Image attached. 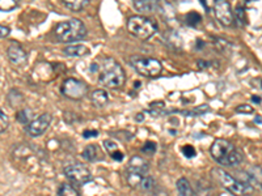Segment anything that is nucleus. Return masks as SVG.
Wrapping results in <instances>:
<instances>
[{
  "label": "nucleus",
  "mask_w": 262,
  "mask_h": 196,
  "mask_svg": "<svg viewBox=\"0 0 262 196\" xmlns=\"http://www.w3.org/2000/svg\"><path fill=\"white\" fill-rule=\"evenodd\" d=\"M134 7L142 13H150L155 11V1L154 0H133Z\"/></svg>",
  "instance_id": "nucleus-21"
},
{
  "label": "nucleus",
  "mask_w": 262,
  "mask_h": 196,
  "mask_svg": "<svg viewBox=\"0 0 262 196\" xmlns=\"http://www.w3.org/2000/svg\"><path fill=\"white\" fill-rule=\"evenodd\" d=\"M142 152L146 153V154H150V156H152V154L156 152V143L147 141V143L142 147Z\"/></svg>",
  "instance_id": "nucleus-29"
},
{
  "label": "nucleus",
  "mask_w": 262,
  "mask_h": 196,
  "mask_svg": "<svg viewBox=\"0 0 262 196\" xmlns=\"http://www.w3.org/2000/svg\"><path fill=\"white\" fill-rule=\"evenodd\" d=\"M182 154L186 158H193V157L197 156V151L191 145H185V147H182Z\"/></svg>",
  "instance_id": "nucleus-30"
},
{
  "label": "nucleus",
  "mask_w": 262,
  "mask_h": 196,
  "mask_svg": "<svg viewBox=\"0 0 262 196\" xmlns=\"http://www.w3.org/2000/svg\"><path fill=\"white\" fill-rule=\"evenodd\" d=\"M51 121H53L51 114L49 113L41 114L40 117H37L36 119H33V121L27 126L28 135L31 136V137L42 136L46 131L49 130L50 124H51Z\"/></svg>",
  "instance_id": "nucleus-11"
},
{
  "label": "nucleus",
  "mask_w": 262,
  "mask_h": 196,
  "mask_svg": "<svg viewBox=\"0 0 262 196\" xmlns=\"http://www.w3.org/2000/svg\"><path fill=\"white\" fill-rule=\"evenodd\" d=\"M130 63L134 67V70L144 77H156L163 71V64L160 63V60H157L155 58L134 55L130 59Z\"/></svg>",
  "instance_id": "nucleus-7"
},
{
  "label": "nucleus",
  "mask_w": 262,
  "mask_h": 196,
  "mask_svg": "<svg viewBox=\"0 0 262 196\" xmlns=\"http://www.w3.org/2000/svg\"><path fill=\"white\" fill-rule=\"evenodd\" d=\"M176 187L180 196H194V190L186 178H180L176 183Z\"/></svg>",
  "instance_id": "nucleus-18"
},
{
  "label": "nucleus",
  "mask_w": 262,
  "mask_h": 196,
  "mask_svg": "<svg viewBox=\"0 0 262 196\" xmlns=\"http://www.w3.org/2000/svg\"><path fill=\"white\" fill-rule=\"evenodd\" d=\"M7 58L14 65L22 67L28 63V54L20 45L11 44L7 48Z\"/></svg>",
  "instance_id": "nucleus-12"
},
{
  "label": "nucleus",
  "mask_w": 262,
  "mask_h": 196,
  "mask_svg": "<svg viewBox=\"0 0 262 196\" xmlns=\"http://www.w3.org/2000/svg\"><path fill=\"white\" fill-rule=\"evenodd\" d=\"M235 21L239 22L241 26L245 25V22H247V16H245V9L244 7H237L236 8V13H235Z\"/></svg>",
  "instance_id": "nucleus-27"
},
{
  "label": "nucleus",
  "mask_w": 262,
  "mask_h": 196,
  "mask_svg": "<svg viewBox=\"0 0 262 196\" xmlns=\"http://www.w3.org/2000/svg\"><path fill=\"white\" fill-rule=\"evenodd\" d=\"M138 122H143L144 121V117H143V114H139L138 115V119H137Z\"/></svg>",
  "instance_id": "nucleus-36"
},
{
  "label": "nucleus",
  "mask_w": 262,
  "mask_h": 196,
  "mask_svg": "<svg viewBox=\"0 0 262 196\" xmlns=\"http://www.w3.org/2000/svg\"><path fill=\"white\" fill-rule=\"evenodd\" d=\"M156 187H157V184H156L155 182V178H152V177H150V175L147 174L146 177L140 181L137 190H139V191L142 192H146V194H151Z\"/></svg>",
  "instance_id": "nucleus-20"
},
{
  "label": "nucleus",
  "mask_w": 262,
  "mask_h": 196,
  "mask_svg": "<svg viewBox=\"0 0 262 196\" xmlns=\"http://www.w3.org/2000/svg\"><path fill=\"white\" fill-rule=\"evenodd\" d=\"M210 154L216 164L226 167H236L244 161V153L235 144L224 139L215 140L210 147Z\"/></svg>",
  "instance_id": "nucleus-2"
},
{
  "label": "nucleus",
  "mask_w": 262,
  "mask_h": 196,
  "mask_svg": "<svg viewBox=\"0 0 262 196\" xmlns=\"http://www.w3.org/2000/svg\"><path fill=\"white\" fill-rule=\"evenodd\" d=\"M213 178L222 186L224 190L228 192H231L232 195L235 196H249L252 195L254 191V188L249 184L248 182L244 181H239L236 179L233 175L230 173H227L226 170L223 169H213Z\"/></svg>",
  "instance_id": "nucleus-3"
},
{
  "label": "nucleus",
  "mask_w": 262,
  "mask_h": 196,
  "mask_svg": "<svg viewBox=\"0 0 262 196\" xmlns=\"http://www.w3.org/2000/svg\"><path fill=\"white\" fill-rule=\"evenodd\" d=\"M18 7V0H0V12H11Z\"/></svg>",
  "instance_id": "nucleus-25"
},
{
  "label": "nucleus",
  "mask_w": 262,
  "mask_h": 196,
  "mask_svg": "<svg viewBox=\"0 0 262 196\" xmlns=\"http://www.w3.org/2000/svg\"><path fill=\"white\" fill-rule=\"evenodd\" d=\"M83 157H84V160H87V161L89 162H98L102 161L105 156H104V153H102V151L100 149L98 145H96V144H89V145L85 147L84 151H83Z\"/></svg>",
  "instance_id": "nucleus-14"
},
{
  "label": "nucleus",
  "mask_w": 262,
  "mask_h": 196,
  "mask_svg": "<svg viewBox=\"0 0 262 196\" xmlns=\"http://www.w3.org/2000/svg\"><path fill=\"white\" fill-rule=\"evenodd\" d=\"M85 35H87V28L84 22L77 18L59 22L58 25L55 26V37L59 42H63V44L79 42L85 38Z\"/></svg>",
  "instance_id": "nucleus-4"
},
{
  "label": "nucleus",
  "mask_w": 262,
  "mask_h": 196,
  "mask_svg": "<svg viewBox=\"0 0 262 196\" xmlns=\"http://www.w3.org/2000/svg\"><path fill=\"white\" fill-rule=\"evenodd\" d=\"M61 91L62 94L70 100L77 101L84 98L88 93V87L87 84L83 83L81 80H76V78H66L62 84V88H61Z\"/></svg>",
  "instance_id": "nucleus-9"
},
{
  "label": "nucleus",
  "mask_w": 262,
  "mask_h": 196,
  "mask_svg": "<svg viewBox=\"0 0 262 196\" xmlns=\"http://www.w3.org/2000/svg\"><path fill=\"white\" fill-rule=\"evenodd\" d=\"M91 102L94 107L101 109L104 106H107L109 104V94L107 90L104 89H96L91 93Z\"/></svg>",
  "instance_id": "nucleus-15"
},
{
  "label": "nucleus",
  "mask_w": 262,
  "mask_h": 196,
  "mask_svg": "<svg viewBox=\"0 0 262 196\" xmlns=\"http://www.w3.org/2000/svg\"><path fill=\"white\" fill-rule=\"evenodd\" d=\"M104 147H105V149L108 151V153H109V156L114 160V161L117 162H121L123 161L124 158V154L123 152L121 151L120 147L117 145L113 140H104Z\"/></svg>",
  "instance_id": "nucleus-17"
},
{
  "label": "nucleus",
  "mask_w": 262,
  "mask_h": 196,
  "mask_svg": "<svg viewBox=\"0 0 262 196\" xmlns=\"http://www.w3.org/2000/svg\"><path fill=\"white\" fill-rule=\"evenodd\" d=\"M200 21V16L198 15V13L196 12H190V13H187V16H186V22L189 24L190 26H196L198 22Z\"/></svg>",
  "instance_id": "nucleus-28"
},
{
  "label": "nucleus",
  "mask_w": 262,
  "mask_h": 196,
  "mask_svg": "<svg viewBox=\"0 0 262 196\" xmlns=\"http://www.w3.org/2000/svg\"><path fill=\"white\" fill-rule=\"evenodd\" d=\"M9 34H11V29H9L8 26L0 25V39L7 38Z\"/></svg>",
  "instance_id": "nucleus-32"
},
{
  "label": "nucleus",
  "mask_w": 262,
  "mask_h": 196,
  "mask_svg": "<svg viewBox=\"0 0 262 196\" xmlns=\"http://www.w3.org/2000/svg\"><path fill=\"white\" fill-rule=\"evenodd\" d=\"M58 196H81V194L72 183L64 182L58 187Z\"/></svg>",
  "instance_id": "nucleus-19"
},
{
  "label": "nucleus",
  "mask_w": 262,
  "mask_h": 196,
  "mask_svg": "<svg viewBox=\"0 0 262 196\" xmlns=\"http://www.w3.org/2000/svg\"><path fill=\"white\" fill-rule=\"evenodd\" d=\"M151 196H168V194H167L165 190H159V188L156 187L155 190L151 192Z\"/></svg>",
  "instance_id": "nucleus-34"
},
{
  "label": "nucleus",
  "mask_w": 262,
  "mask_h": 196,
  "mask_svg": "<svg viewBox=\"0 0 262 196\" xmlns=\"http://www.w3.org/2000/svg\"><path fill=\"white\" fill-rule=\"evenodd\" d=\"M63 1L68 8L75 12L83 11L89 4V0H63Z\"/></svg>",
  "instance_id": "nucleus-23"
},
{
  "label": "nucleus",
  "mask_w": 262,
  "mask_h": 196,
  "mask_svg": "<svg viewBox=\"0 0 262 196\" xmlns=\"http://www.w3.org/2000/svg\"><path fill=\"white\" fill-rule=\"evenodd\" d=\"M15 117H16L18 123H21V124H29V123L31 122V119H33V113H31V110L29 109H21L15 114Z\"/></svg>",
  "instance_id": "nucleus-22"
},
{
  "label": "nucleus",
  "mask_w": 262,
  "mask_h": 196,
  "mask_svg": "<svg viewBox=\"0 0 262 196\" xmlns=\"http://www.w3.org/2000/svg\"><path fill=\"white\" fill-rule=\"evenodd\" d=\"M260 84H261V89H262V80H261V83H260Z\"/></svg>",
  "instance_id": "nucleus-38"
},
{
  "label": "nucleus",
  "mask_w": 262,
  "mask_h": 196,
  "mask_svg": "<svg viewBox=\"0 0 262 196\" xmlns=\"http://www.w3.org/2000/svg\"><path fill=\"white\" fill-rule=\"evenodd\" d=\"M92 71H97V80L102 87L120 89L126 83V74L121 64L113 58H102L97 67L92 65Z\"/></svg>",
  "instance_id": "nucleus-1"
},
{
  "label": "nucleus",
  "mask_w": 262,
  "mask_h": 196,
  "mask_svg": "<svg viewBox=\"0 0 262 196\" xmlns=\"http://www.w3.org/2000/svg\"><path fill=\"white\" fill-rule=\"evenodd\" d=\"M9 127V119L8 115L0 109V134H4L5 131L8 130Z\"/></svg>",
  "instance_id": "nucleus-26"
},
{
  "label": "nucleus",
  "mask_w": 262,
  "mask_h": 196,
  "mask_svg": "<svg viewBox=\"0 0 262 196\" xmlns=\"http://www.w3.org/2000/svg\"><path fill=\"white\" fill-rule=\"evenodd\" d=\"M236 113L239 114H253L254 109L250 106V105H240L236 107Z\"/></svg>",
  "instance_id": "nucleus-31"
},
{
  "label": "nucleus",
  "mask_w": 262,
  "mask_h": 196,
  "mask_svg": "<svg viewBox=\"0 0 262 196\" xmlns=\"http://www.w3.org/2000/svg\"><path fill=\"white\" fill-rule=\"evenodd\" d=\"M150 164L140 156H133L126 166V181L130 187L138 188L139 183L148 173Z\"/></svg>",
  "instance_id": "nucleus-6"
},
{
  "label": "nucleus",
  "mask_w": 262,
  "mask_h": 196,
  "mask_svg": "<svg viewBox=\"0 0 262 196\" xmlns=\"http://www.w3.org/2000/svg\"><path fill=\"white\" fill-rule=\"evenodd\" d=\"M127 30L137 38L147 41L157 31V25L154 20L144 16H133L127 20Z\"/></svg>",
  "instance_id": "nucleus-5"
},
{
  "label": "nucleus",
  "mask_w": 262,
  "mask_h": 196,
  "mask_svg": "<svg viewBox=\"0 0 262 196\" xmlns=\"http://www.w3.org/2000/svg\"><path fill=\"white\" fill-rule=\"evenodd\" d=\"M200 3H202V5H203L204 8L207 9V5H206V0H200Z\"/></svg>",
  "instance_id": "nucleus-37"
},
{
  "label": "nucleus",
  "mask_w": 262,
  "mask_h": 196,
  "mask_svg": "<svg viewBox=\"0 0 262 196\" xmlns=\"http://www.w3.org/2000/svg\"><path fill=\"white\" fill-rule=\"evenodd\" d=\"M64 175L67 179L76 186H85L92 181V173L84 164H70L64 167Z\"/></svg>",
  "instance_id": "nucleus-8"
},
{
  "label": "nucleus",
  "mask_w": 262,
  "mask_h": 196,
  "mask_svg": "<svg viewBox=\"0 0 262 196\" xmlns=\"http://www.w3.org/2000/svg\"><path fill=\"white\" fill-rule=\"evenodd\" d=\"M63 52H64V55L70 58H83L85 55H88L89 48L84 45H71V46H66V47L63 48Z\"/></svg>",
  "instance_id": "nucleus-16"
},
{
  "label": "nucleus",
  "mask_w": 262,
  "mask_h": 196,
  "mask_svg": "<svg viewBox=\"0 0 262 196\" xmlns=\"http://www.w3.org/2000/svg\"><path fill=\"white\" fill-rule=\"evenodd\" d=\"M214 15L222 25L232 26L235 24V15L232 12L228 0H215L214 1Z\"/></svg>",
  "instance_id": "nucleus-10"
},
{
  "label": "nucleus",
  "mask_w": 262,
  "mask_h": 196,
  "mask_svg": "<svg viewBox=\"0 0 262 196\" xmlns=\"http://www.w3.org/2000/svg\"><path fill=\"white\" fill-rule=\"evenodd\" d=\"M214 45H215L216 50L223 52V54H230L232 50V46H233L231 42H228V41L224 38H215L214 39Z\"/></svg>",
  "instance_id": "nucleus-24"
},
{
  "label": "nucleus",
  "mask_w": 262,
  "mask_h": 196,
  "mask_svg": "<svg viewBox=\"0 0 262 196\" xmlns=\"http://www.w3.org/2000/svg\"><path fill=\"white\" fill-rule=\"evenodd\" d=\"M96 136H98V131L85 130L84 132H83V137H84V139H91V137H96Z\"/></svg>",
  "instance_id": "nucleus-33"
},
{
  "label": "nucleus",
  "mask_w": 262,
  "mask_h": 196,
  "mask_svg": "<svg viewBox=\"0 0 262 196\" xmlns=\"http://www.w3.org/2000/svg\"><path fill=\"white\" fill-rule=\"evenodd\" d=\"M252 101H253L254 104H261V102H262L261 97H260V96H253V97H252Z\"/></svg>",
  "instance_id": "nucleus-35"
},
{
  "label": "nucleus",
  "mask_w": 262,
  "mask_h": 196,
  "mask_svg": "<svg viewBox=\"0 0 262 196\" xmlns=\"http://www.w3.org/2000/svg\"><path fill=\"white\" fill-rule=\"evenodd\" d=\"M245 182L253 188H262V167L253 165L245 170Z\"/></svg>",
  "instance_id": "nucleus-13"
}]
</instances>
